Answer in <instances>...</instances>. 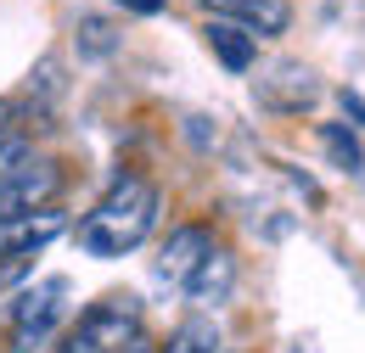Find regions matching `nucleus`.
Returning a JSON list of instances; mask_svg holds the SVG:
<instances>
[{"label": "nucleus", "instance_id": "1", "mask_svg": "<svg viewBox=\"0 0 365 353\" xmlns=\"http://www.w3.org/2000/svg\"><path fill=\"white\" fill-rule=\"evenodd\" d=\"M152 224H158V185L140 179V174H124L79 219L73 236H79V247L91 258H124V253H135L140 241L152 236Z\"/></svg>", "mask_w": 365, "mask_h": 353}, {"label": "nucleus", "instance_id": "2", "mask_svg": "<svg viewBox=\"0 0 365 353\" xmlns=\"http://www.w3.org/2000/svg\"><path fill=\"white\" fill-rule=\"evenodd\" d=\"M140 337V309L135 297H101L79 314V325L56 342L51 353H124Z\"/></svg>", "mask_w": 365, "mask_h": 353}, {"label": "nucleus", "instance_id": "3", "mask_svg": "<svg viewBox=\"0 0 365 353\" xmlns=\"http://www.w3.org/2000/svg\"><path fill=\"white\" fill-rule=\"evenodd\" d=\"M62 297H68V280L62 275H51L34 292H23L17 309H11V348L29 353L34 342H46V331L56 325V314H62Z\"/></svg>", "mask_w": 365, "mask_h": 353}, {"label": "nucleus", "instance_id": "4", "mask_svg": "<svg viewBox=\"0 0 365 353\" xmlns=\"http://www.w3.org/2000/svg\"><path fill=\"white\" fill-rule=\"evenodd\" d=\"M56 185H62V174H56L51 163H23V169L0 174V224L40 214L51 196H56Z\"/></svg>", "mask_w": 365, "mask_h": 353}, {"label": "nucleus", "instance_id": "5", "mask_svg": "<svg viewBox=\"0 0 365 353\" xmlns=\"http://www.w3.org/2000/svg\"><path fill=\"white\" fill-rule=\"evenodd\" d=\"M180 286H185V297H191L197 309H220L230 292H236V258H230L225 247H208Z\"/></svg>", "mask_w": 365, "mask_h": 353}, {"label": "nucleus", "instance_id": "6", "mask_svg": "<svg viewBox=\"0 0 365 353\" xmlns=\"http://www.w3.org/2000/svg\"><path fill=\"white\" fill-rule=\"evenodd\" d=\"M214 17H225L236 28H247V34H287V23H292V6L287 0H202Z\"/></svg>", "mask_w": 365, "mask_h": 353}, {"label": "nucleus", "instance_id": "7", "mask_svg": "<svg viewBox=\"0 0 365 353\" xmlns=\"http://www.w3.org/2000/svg\"><path fill=\"white\" fill-rule=\"evenodd\" d=\"M208 247H214V236H208V230H202V224H180V230H175V236H169V241H163V258H158V275H163V280H175V286H180L185 275H191V269H197V258H202V253H208Z\"/></svg>", "mask_w": 365, "mask_h": 353}, {"label": "nucleus", "instance_id": "8", "mask_svg": "<svg viewBox=\"0 0 365 353\" xmlns=\"http://www.w3.org/2000/svg\"><path fill=\"white\" fill-rule=\"evenodd\" d=\"M202 40H208V51L225 62L230 73H247V68H253V51H259V40H253L247 28H236V23H225V17H214V23L202 28Z\"/></svg>", "mask_w": 365, "mask_h": 353}, {"label": "nucleus", "instance_id": "9", "mask_svg": "<svg viewBox=\"0 0 365 353\" xmlns=\"http://www.w3.org/2000/svg\"><path fill=\"white\" fill-rule=\"evenodd\" d=\"M163 353H220V331L208 325V320H185L180 331L169 337V348Z\"/></svg>", "mask_w": 365, "mask_h": 353}, {"label": "nucleus", "instance_id": "10", "mask_svg": "<svg viewBox=\"0 0 365 353\" xmlns=\"http://www.w3.org/2000/svg\"><path fill=\"white\" fill-rule=\"evenodd\" d=\"M320 140H326V152H331V163H337V169H360V163H365L360 140L343 130V124H320Z\"/></svg>", "mask_w": 365, "mask_h": 353}, {"label": "nucleus", "instance_id": "11", "mask_svg": "<svg viewBox=\"0 0 365 353\" xmlns=\"http://www.w3.org/2000/svg\"><path fill=\"white\" fill-rule=\"evenodd\" d=\"M118 6H124V11H135V17H158L169 0H118Z\"/></svg>", "mask_w": 365, "mask_h": 353}, {"label": "nucleus", "instance_id": "12", "mask_svg": "<svg viewBox=\"0 0 365 353\" xmlns=\"http://www.w3.org/2000/svg\"><path fill=\"white\" fill-rule=\"evenodd\" d=\"M124 353H152V348H146V342H140V337H135V342H130V348H124Z\"/></svg>", "mask_w": 365, "mask_h": 353}]
</instances>
